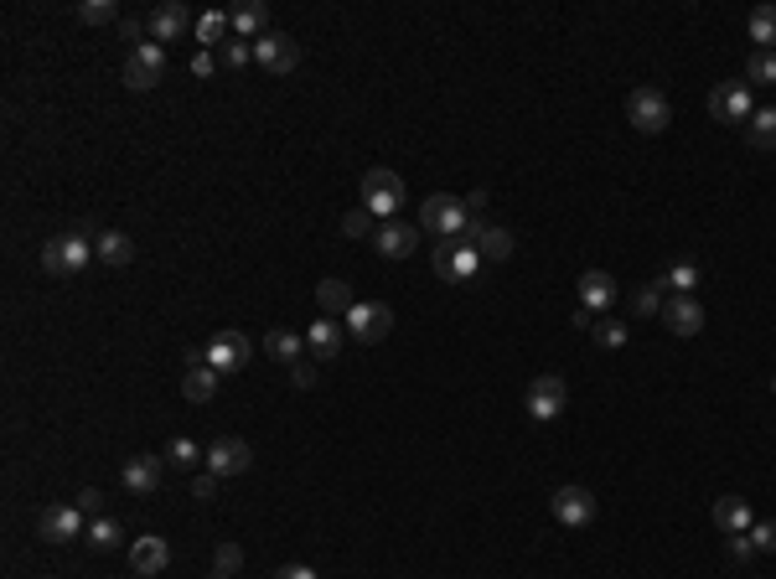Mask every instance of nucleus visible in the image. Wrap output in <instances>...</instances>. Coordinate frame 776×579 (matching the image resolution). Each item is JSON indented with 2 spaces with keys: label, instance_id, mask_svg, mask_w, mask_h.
<instances>
[{
  "label": "nucleus",
  "instance_id": "obj_1",
  "mask_svg": "<svg viewBox=\"0 0 776 579\" xmlns=\"http://www.w3.org/2000/svg\"><path fill=\"white\" fill-rule=\"evenodd\" d=\"M88 259H94V238H88V228L57 233V238L42 243V269L47 274H78Z\"/></svg>",
  "mask_w": 776,
  "mask_h": 579
},
{
  "label": "nucleus",
  "instance_id": "obj_2",
  "mask_svg": "<svg viewBox=\"0 0 776 579\" xmlns=\"http://www.w3.org/2000/svg\"><path fill=\"white\" fill-rule=\"evenodd\" d=\"M404 207V176L388 171V166H373L363 176V212H373V218L394 223V212Z\"/></svg>",
  "mask_w": 776,
  "mask_h": 579
},
{
  "label": "nucleus",
  "instance_id": "obj_3",
  "mask_svg": "<svg viewBox=\"0 0 776 579\" xmlns=\"http://www.w3.org/2000/svg\"><path fill=\"white\" fill-rule=\"evenodd\" d=\"M626 119H632L642 135H663L673 125V104H668L663 88L642 83V88H632V99H626Z\"/></svg>",
  "mask_w": 776,
  "mask_h": 579
},
{
  "label": "nucleus",
  "instance_id": "obj_4",
  "mask_svg": "<svg viewBox=\"0 0 776 579\" xmlns=\"http://www.w3.org/2000/svg\"><path fill=\"white\" fill-rule=\"evenodd\" d=\"M466 223H471V207H466L461 197H451V192H435V197L420 207V228H430L435 238H461Z\"/></svg>",
  "mask_w": 776,
  "mask_h": 579
},
{
  "label": "nucleus",
  "instance_id": "obj_5",
  "mask_svg": "<svg viewBox=\"0 0 776 579\" xmlns=\"http://www.w3.org/2000/svg\"><path fill=\"white\" fill-rule=\"evenodd\" d=\"M119 78H125V88H135V94H145V88H156L166 78V47L161 42H140L125 68H119Z\"/></svg>",
  "mask_w": 776,
  "mask_h": 579
},
{
  "label": "nucleus",
  "instance_id": "obj_6",
  "mask_svg": "<svg viewBox=\"0 0 776 579\" xmlns=\"http://www.w3.org/2000/svg\"><path fill=\"white\" fill-rule=\"evenodd\" d=\"M523 404H528V419L549 424V419H559V414H564V404H570V388H564V378H559V373H539V378L528 383Z\"/></svg>",
  "mask_w": 776,
  "mask_h": 579
},
{
  "label": "nucleus",
  "instance_id": "obj_7",
  "mask_svg": "<svg viewBox=\"0 0 776 579\" xmlns=\"http://www.w3.org/2000/svg\"><path fill=\"white\" fill-rule=\"evenodd\" d=\"M435 274H440V280H471V274H476V264H482V254H476V243H466V238H440L435 243Z\"/></svg>",
  "mask_w": 776,
  "mask_h": 579
},
{
  "label": "nucleus",
  "instance_id": "obj_8",
  "mask_svg": "<svg viewBox=\"0 0 776 579\" xmlns=\"http://www.w3.org/2000/svg\"><path fill=\"white\" fill-rule=\"evenodd\" d=\"M388 331H394V311L388 306H378V300H357V306L347 311V337H357V342H383Z\"/></svg>",
  "mask_w": 776,
  "mask_h": 579
},
{
  "label": "nucleus",
  "instance_id": "obj_9",
  "mask_svg": "<svg viewBox=\"0 0 776 579\" xmlns=\"http://www.w3.org/2000/svg\"><path fill=\"white\" fill-rule=\"evenodd\" d=\"M709 114L720 119V125H745V119L756 114V104H751V83H714Z\"/></svg>",
  "mask_w": 776,
  "mask_h": 579
},
{
  "label": "nucleus",
  "instance_id": "obj_10",
  "mask_svg": "<svg viewBox=\"0 0 776 579\" xmlns=\"http://www.w3.org/2000/svg\"><path fill=\"white\" fill-rule=\"evenodd\" d=\"M254 63H259L264 73L285 78V73H295V63H301V47H295L285 32H264V37L254 42Z\"/></svg>",
  "mask_w": 776,
  "mask_h": 579
},
{
  "label": "nucleus",
  "instance_id": "obj_11",
  "mask_svg": "<svg viewBox=\"0 0 776 579\" xmlns=\"http://www.w3.org/2000/svg\"><path fill=\"white\" fill-rule=\"evenodd\" d=\"M249 461H254V450H249V440H233V435H223V440H213L207 445V471L213 476H244L249 471Z\"/></svg>",
  "mask_w": 776,
  "mask_h": 579
},
{
  "label": "nucleus",
  "instance_id": "obj_12",
  "mask_svg": "<svg viewBox=\"0 0 776 579\" xmlns=\"http://www.w3.org/2000/svg\"><path fill=\"white\" fill-rule=\"evenodd\" d=\"M549 507H554V517L564 528H590L595 523V497L585 492V486H559V492L549 497Z\"/></svg>",
  "mask_w": 776,
  "mask_h": 579
},
{
  "label": "nucleus",
  "instance_id": "obj_13",
  "mask_svg": "<svg viewBox=\"0 0 776 579\" xmlns=\"http://www.w3.org/2000/svg\"><path fill=\"white\" fill-rule=\"evenodd\" d=\"M161 476H166V455H130L125 461V492L130 497H156Z\"/></svg>",
  "mask_w": 776,
  "mask_h": 579
},
{
  "label": "nucleus",
  "instance_id": "obj_14",
  "mask_svg": "<svg viewBox=\"0 0 776 579\" xmlns=\"http://www.w3.org/2000/svg\"><path fill=\"white\" fill-rule=\"evenodd\" d=\"M218 368H213V362H207V352H187V378H182V393H187V399L192 404H207V399H213V393H218Z\"/></svg>",
  "mask_w": 776,
  "mask_h": 579
},
{
  "label": "nucleus",
  "instance_id": "obj_15",
  "mask_svg": "<svg viewBox=\"0 0 776 579\" xmlns=\"http://www.w3.org/2000/svg\"><path fill=\"white\" fill-rule=\"evenodd\" d=\"M192 26H197V21H192V11L182 6V0H161V6L151 11V37H156V42H182Z\"/></svg>",
  "mask_w": 776,
  "mask_h": 579
},
{
  "label": "nucleus",
  "instance_id": "obj_16",
  "mask_svg": "<svg viewBox=\"0 0 776 579\" xmlns=\"http://www.w3.org/2000/svg\"><path fill=\"white\" fill-rule=\"evenodd\" d=\"M207 352V362H213L218 373H238L249 362V342H244V331H218L213 342L202 347Z\"/></svg>",
  "mask_w": 776,
  "mask_h": 579
},
{
  "label": "nucleus",
  "instance_id": "obj_17",
  "mask_svg": "<svg viewBox=\"0 0 776 579\" xmlns=\"http://www.w3.org/2000/svg\"><path fill=\"white\" fill-rule=\"evenodd\" d=\"M663 321H668L673 337H699V331H704V306H699L694 295H668Z\"/></svg>",
  "mask_w": 776,
  "mask_h": 579
},
{
  "label": "nucleus",
  "instance_id": "obj_18",
  "mask_svg": "<svg viewBox=\"0 0 776 579\" xmlns=\"http://www.w3.org/2000/svg\"><path fill=\"white\" fill-rule=\"evenodd\" d=\"M166 564H171V543L166 538H135V548H130V569L140 574V579H156V574H166Z\"/></svg>",
  "mask_w": 776,
  "mask_h": 579
},
{
  "label": "nucleus",
  "instance_id": "obj_19",
  "mask_svg": "<svg viewBox=\"0 0 776 579\" xmlns=\"http://www.w3.org/2000/svg\"><path fill=\"white\" fill-rule=\"evenodd\" d=\"M342 342H347V326H337L332 316H316L311 331H306V347H311L316 362H332V357L342 352Z\"/></svg>",
  "mask_w": 776,
  "mask_h": 579
},
{
  "label": "nucleus",
  "instance_id": "obj_20",
  "mask_svg": "<svg viewBox=\"0 0 776 579\" xmlns=\"http://www.w3.org/2000/svg\"><path fill=\"white\" fill-rule=\"evenodd\" d=\"M373 243H378L383 259H409L414 249H420V228H409V223H383V228L373 233Z\"/></svg>",
  "mask_w": 776,
  "mask_h": 579
},
{
  "label": "nucleus",
  "instance_id": "obj_21",
  "mask_svg": "<svg viewBox=\"0 0 776 579\" xmlns=\"http://www.w3.org/2000/svg\"><path fill=\"white\" fill-rule=\"evenodd\" d=\"M83 512L78 507H47L42 512V538L47 543H68V538H83Z\"/></svg>",
  "mask_w": 776,
  "mask_h": 579
},
{
  "label": "nucleus",
  "instance_id": "obj_22",
  "mask_svg": "<svg viewBox=\"0 0 776 579\" xmlns=\"http://www.w3.org/2000/svg\"><path fill=\"white\" fill-rule=\"evenodd\" d=\"M228 26H233V37L244 42V37H264V26H270V6H264V0H244V6H233L228 11Z\"/></svg>",
  "mask_w": 776,
  "mask_h": 579
},
{
  "label": "nucleus",
  "instance_id": "obj_23",
  "mask_svg": "<svg viewBox=\"0 0 776 579\" xmlns=\"http://www.w3.org/2000/svg\"><path fill=\"white\" fill-rule=\"evenodd\" d=\"M575 290H580V306H585V311H606L611 300H616V280H611L606 269H585Z\"/></svg>",
  "mask_w": 776,
  "mask_h": 579
},
{
  "label": "nucleus",
  "instance_id": "obj_24",
  "mask_svg": "<svg viewBox=\"0 0 776 579\" xmlns=\"http://www.w3.org/2000/svg\"><path fill=\"white\" fill-rule=\"evenodd\" d=\"M751 523H756V517H751V502H745V497H720V502H714V528H720L725 538L730 533H751Z\"/></svg>",
  "mask_w": 776,
  "mask_h": 579
},
{
  "label": "nucleus",
  "instance_id": "obj_25",
  "mask_svg": "<svg viewBox=\"0 0 776 579\" xmlns=\"http://www.w3.org/2000/svg\"><path fill=\"white\" fill-rule=\"evenodd\" d=\"M316 306H321V316H347V311L357 306V300H352V285L337 280V274H332V280H321V285H316Z\"/></svg>",
  "mask_w": 776,
  "mask_h": 579
},
{
  "label": "nucleus",
  "instance_id": "obj_26",
  "mask_svg": "<svg viewBox=\"0 0 776 579\" xmlns=\"http://www.w3.org/2000/svg\"><path fill=\"white\" fill-rule=\"evenodd\" d=\"M94 259H99V264H109V269L130 264V259H135L130 233H114V228H109V233H99V238H94Z\"/></svg>",
  "mask_w": 776,
  "mask_h": 579
},
{
  "label": "nucleus",
  "instance_id": "obj_27",
  "mask_svg": "<svg viewBox=\"0 0 776 579\" xmlns=\"http://www.w3.org/2000/svg\"><path fill=\"white\" fill-rule=\"evenodd\" d=\"M264 352H270L275 362H285V368H295V362H301V352H306V342L295 337V331L275 326V331H264Z\"/></svg>",
  "mask_w": 776,
  "mask_h": 579
},
{
  "label": "nucleus",
  "instance_id": "obj_28",
  "mask_svg": "<svg viewBox=\"0 0 776 579\" xmlns=\"http://www.w3.org/2000/svg\"><path fill=\"white\" fill-rule=\"evenodd\" d=\"M513 249H518V243H513V233H507V228H482V238H476V254H482V259H492V264H507V259H513Z\"/></svg>",
  "mask_w": 776,
  "mask_h": 579
},
{
  "label": "nucleus",
  "instance_id": "obj_29",
  "mask_svg": "<svg viewBox=\"0 0 776 579\" xmlns=\"http://www.w3.org/2000/svg\"><path fill=\"white\" fill-rule=\"evenodd\" d=\"M745 140H751L756 150H771L776 145V109H756L751 119H745Z\"/></svg>",
  "mask_w": 776,
  "mask_h": 579
},
{
  "label": "nucleus",
  "instance_id": "obj_30",
  "mask_svg": "<svg viewBox=\"0 0 776 579\" xmlns=\"http://www.w3.org/2000/svg\"><path fill=\"white\" fill-rule=\"evenodd\" d=\"M751 42H756V52H776V6L751 11Z\"/></svg>",
  "mask_w": 776,
  "mask_h": 579
},
{
  "label": "nucleus",
  "instance_id": "obj_31",
  "mask_svg": "<svg viewBox=\"0 0 776 579\" xmlns=\"http://www.w3.org/2000/svg\"><path fill=\"white\" fill-rule=\"evenodd\" d=\"M668 290H673L668 280H652V285H642V290L632 295V311H637V316H652V311H663V306H668Z\"/></svg>",
  "mask_w": 776,
  "mask_h": 579
},
{
  "label": "nucleus",
  "instance_id": "obj_32",
  "mask_svg": "<svg viewBox=\"0 0 776 579\" xmlns=\"http://www.w3.org/2000/svg\"><path fill=\"white\" fill-rule=\"evenodd\" d=\"M161 455H166V466H176V471H197V461H207V450H197L192 440H171Z\"/></svg>",
  "mask_w": 776,
  "mask_h": 579
},
{
  "label": "nucleus",
  "instance_id": "obj_33",
  "mask_svg": "<svg viewBox=\"0 0 776 579\" xmlns=\"http://www.w3.org/2000/svg\"><path fill=\"white\" fill-rule=\"evenodd\" d=\"M223 32H233L228 26V11H207V16H197V42L207 47V42H218L223 47Z\"/></svg>",
  "mask_w": 776,
  "mask_h": 579
},
{
  "label": "nucleus",
  "instance_id": "obj_34",
  "mask_svg": "<svg viewBox=\"0 0 776 579\" xmlns=\"http://www.w3.org/2000/svg\"><path fill=\"white\" fill-rule=\"evenodd\" d=\"M78 21L83 26H109V21H119V6H114V0H83Z\"/></svg>",
  "mask_w": 776,
  "mask_h": 579
},
{
  "label": "nucleus",
  "instance_id": "obj_35",
  "mask_svg": "<svg viewBox=\"0 0 776 579\" xmlns=\"http://www.w3.org/2000/svg\"><path fill=\"white\" fill-rule=\"evenodd\" d=\"M83 538H88V548H114V543L125 538V533H119V523H114V517H94Z\"/></svg>",
  "mask_w": 776,
  "mask_h": 579
},
{
  "label": "nucleus",
  "instance_id": "obj_36",
  "mask_svg": "<svg viewBox=\"0 0 776 579\" xmlns=\"http://www.w3.org/2000/svg\"><path fill=\"white\" fill-rule=\"evenodd\" d=\"M244 63H254V42H238V37H233V42L218 47V68H233V73H238Z\"/></svg>",
  "mask_w": 776,
  "mask_h": 579
},
{
  "label": "nucleus",
  "instance_id": "obj_37",
  "mask_svg": "<svg viewBox=\"0 0 776 579\" xmlns=\"http://www.w3.org/2000/svg\"><path fill=\"white\" fill-rule=\"evenodd\" d=\"M745 78H751V83H776V52H751Z\"/></svg>",
  "mask_w": 776,
  "mask_h": 579
},
{
  "label": "nucleus",
  "instance_id": "obj_38",
  "mask_svg": "<svg viewBox=\"0 0 776 579\" xmlns=\"http://www.w3.org/2000/svg\"><path fill=\"white\" fill-rule=\"evenodd\" d=\"M590 342L606 347V352H611V347H626V326H621V321H601V326H590Z\"/></svg>",
  "mask_w": 776,
  "mask_h": 579
},
{
  "label": "nucleus",
  "instance_id": "obj_39",
  "mask_svg": "<svg viewBox=\"0 0 776 579\" xmlns=\"http://www.w3.org/2000/svg\"><path fill=\"white\" fill-rule=\"evenodd\" d=\"M668 285H673V295H694V285H699V264H673V274H668Z\"/></svg>",
  "mask_w": 776,
  "mask_h": 579
},
{
  "label": "nucleus",
  "instance_id": "obj_40",
  "mask_svg": "<svg viewBox=\"0 0 776 579\" xmlns=\"http://www.w3.org/2000/svg\"><path fill=\"white\" fill-rule=\"evenodd\" d=\"M342 233L347 238H373L378 228H373V212H347V218H342Z\"/></svg>",
  "mask_w": 776,
  "mask_h": 579
},
{
  "label": "nucleus",
  "instance_id": "obj_41",
  "mask_svg": "<svg viewBox=\"0 0 776 579\" xmlns=\"http://www.w3.org/2000/svg\"><path fill=\"white\" fill-rule=\"evenodd\" d=\"M218 574H238V569H244V548H238V543H218Z\"/></svg>",
  "mask_w": 776,
  "mask_h": 579
},
{
  "label": "nucleus",
  "instance_id": "obj_42",
  "mask_svg": "<svg viewBox=\"0 0 776 579\" xmlns=\"http://www.w3.org/2000/svg\"><path fill=\"white\" fill-rule=\"evenodd\" d=\"M725 554H730L735 564H751V559H756V543H751V533H730Z\"/></svg>",
  "mask_w": 776,
  "mask_h": 579
},
{
  "label": "nucleus",
  "instance_id": "obj_43",
  "mask_svg": "<svg viewBox=\"0 0 776 579\" xmlns=\"http://www.w3.org/2000/svg\"><path fill=\"white\" fill-rule=\"evenodd\" d=\"M751 543L756 554H776V523H751Z\"/></svg>",
  "mask_w": 776,
  "mask_h": 579
},
{
  "label": "nucleus",
  "instance_id": "obj_44",
  "mask_svg": "<svg viewBox=\"0 0 776 579\" xmlns=\"http://www.w3.org/2000/svg\"><path fill=\"white\" fill-rule=\"evenodd\" d=\"M218 481H223V476H213V471L192 476V497H197V502H213V497H218Z\"/></svg>",
  "mask_w": 776,
  "mask_h": 579
},
{
  "label": "nucleus",
  "instance_id": "obj_45",
  "mask_svg": "<svg viewBox=\"0 0 776 579\" xmlns=\"http://www.w3.org/2000/svg\"><path fill=\"white\" fill-rule=\"evenodd\" d=\"M73 507H78L83 517H88V512H99V507H104V492H99V486H83V492L73 497Z\"/></svg>",
  "mask_w": 776,
  "mask_h": 579
},
{
  "label": "nucleus",
  "instance_id": "obj_46",
  "mask_svg": "<svg viewBox=\"0 0 776 579\" xmlns=\"http://www.w3.org/2000/svg\"><path fill=\"white\" fill-rule=\"evenodd\" d=\"M290 378H295V388H311V383H316V357H301V362L290 368Z\"/></svg>",
  "mask_w": 776,
  "mask_h": 579
},
{
  "label": "nucleus",
  "instance_id": "obj_47",
  "mask_svg": "<svg viewBox=\"0 0 776 579\" xmlns=\"http://www.w3.org/2000/svg\"><path fill=\"white\" fill-rule=\"evenodd\" d=\"M218 73V52H197L192 57V78H213Z\"/></svg>",
  "mask_w": 776,
  "mask_h": 579
},
{
  "label": "nucleus",
  "instance_id": "obj_48",
  "mask_svg": "<svg viewBox=\"0 0 776 579\" xmlns=\"http://www.w3.org/2000/svg\"><path fill=\"white\" fill-rule=\"evenodd\" d=\"M275 579H321V574H316L311 564H280V569H275Z\"/></svg>",
  "mask_w": 776,
  "mask_h": 579
},
{
  "label": "nucleus",
  "instance_id": "obj_49",
  "mask_svg": "<svg viewBox=\"0 0 776 579\" xmlns=\"http://www.w3.org/2000/svg\"><path fill=\"white\" fill-rule=\"evenodd\" d=\"M207 579H233V574H218V569H213V574H207Z\"/></svg>",
  "mask_w": 776,
  "mask_h": 579
},
{
  "label": "nucleus",
  "instance_id": "obj_50",
  "mask_svg": "<svg viewBox=\"0 0 776 579\" xmlns=\"http://www.w3.org/2000/svg\"><path fill=\"white\" fill-rule=\"evenodd\" d=\"M135 579H140V574H135Z\"/></svg>",
  "mask_w": 776,
  "mask_h": 579
}]
</instances>
